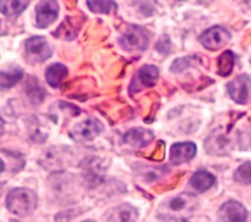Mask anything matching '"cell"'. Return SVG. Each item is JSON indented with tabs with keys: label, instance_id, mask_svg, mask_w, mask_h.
Wrapping results in <instances>:
<instances>
[{
	"label": "cell",
	"instance_id": "1",
	"mask_svg": "<svg viewBox=\"0 0 251 222\" xmlns=\"http://www.w3.org/2000/svg\"><path fill=\"white\" fill-rule=\"evenodd\" d=\"M6 206L10 212L18 216H27L37 206V195L27 188H15L7 195Z\"/></svg>",
	"mask_w": 251,
	"mask_h": 222
},
{
	"label": "cell",
	"instance_id": "2",
	"mask_svg": "<svg viewBox=\"0 0 251 222\" xmlns=\"http://www.w3.org/2000/svg\"><path fill=\"white\" fill-rule=\"evenodd\" d=\"M196 202L197 200L193 195L182 193L167 200L160 208L165 216L177 221H184L186 215L195 208Z\"/></svg>",
	"mask_w": 251,
	"mask_h": 222
},
{
	"label": "cell",
	"instance_id": "3",
	"mask_svg": "<svg viewBox=\"0 0 251 222\" xmlns=\"http://www.w3.org/2000/svg\"><path fill=\"white\" fill-rule=\"evenodd\" d=\"M232 126H226V129L219 127L214 129L204 142V147L209 155H226L234 147L235 140L230 136L229 130Z\"/></svg>",
	"mask_w": 251,
	"mask_h": 222
},
{
	"label": "cell",
	"instance_id": "4",
	"mask_svg": "<svg viewBox=\"0 0 251 222\" xmlns=\"http://www.w3.org/2000/svg\"><path fill=\"white\" fill-rule=\"evenodd\" d=\"M119 44L127 52H143L148 48L149 35L147 31L136 24H129L118 38Z\"/></svg>",
	"mask_w": 251,
	"mask_h": 222
},
{
	"label": "cell",
	"instance_id": "5",
	"mask_svg": "<svg viewBox=\"0 0 251 222\" xmlns=\"http://www.w3.org/2000/svg\"><path fill=\"white\" fill-rule=\"evenodd\" d=\"M25 55L28 63L40 64L47 61L53 55V47L48 40L41 35H34L25 42Z\"/></svg>",
	"mask_w": 251,
	"mask_h": 222
},
{
	"label": "cell",
	"instance_id": "6",
	"mask_svg": "<svg viewBox=\"0 0 251 222\" xmlns=\"http://www.w3.org/2000/svg\"><path fill=\"white\" fill-rule=\"evenodd\" d=\"M103 130L104 125L98 118L87 117L73 127L70 137L77 143H87L97 138Z\"/></svg>",
	"mask_w": 251,
	"mask_h": 222
},
{
	"label": "cell",
	"instance_id": "7",
	"mask_svg": "<svg viewBox=\"0 0 251 222\" xmlns=\"http://www.w3.org/2000/svg\"><path fill=\"white\" fill-rule=\"evenodd\" d=\"M159 76L160 70L158 67L149 64L143 65L132 76L128 86V92L130 94H136L144 89L155 86Z\"/></svg>",
	"mask_w": 251,
	"mask_h": 222
},
{
	"label": "cell",
	"instance_id": "8",
	"mask_svg": "<svg viewBox=\"0 0 251 222\" xmlns=\"http://www.w3.org/2000/svg\"><path fill=\"white\" fill-rule=\"evenodd\" d=\"M230 32L222 25H213L205 29L198 37L200 44L209 51H219L230 40Z\"/></svg>",
	"mask_w": 251,
	"mask_h": 222
},
{
	"label": "cell",
	"instance_id": "9",
	"mask_svg": "<svg viewBox=\"0 0 251 222\" xmlns=\"http://www.w3.org/2000/svg\"><path fill=\"white\" fill-rule=\"evenodd\" d=\"M71 151L65 147H50L45 150L40 158L39 163L47 170L61 171L71 158Z\"/></svg>",
	"mask_w": 251,
	"mask_h": 222
},
{
	"label": "cell",
	"instance_id": "10",
	"mask_svg": "<svg viewBox=\"0 0 251 222\" xmlns=\"http://www.w3.org/2000/svg\"><path fill=\"white\" fill-rule=\"evenodd\" d=\"M226 90L229 98L238 105H246L251 102V77L247 74H239L231 79Z\"/></svg>",
	"mask_w": 251,
	"mask_h": 222
},
{
	"label": "cell",
	"instance_id": "11",
	"mask_svg": "<svg viewBox=\"0 0 251 222\" xmlns=\"http://www.w3.org/2000/svg\"><path fill=\"white\" fill-rule=\"evenodd\" d=\"M59 4L54 0H44L36 4L35 25L38 28H46L51 25L59 17Z\"/></svg>",
	"mask_w": 251,
	"mask_h": 222
},
{
	"label": "cell",
	"instance_id": "12",
	"mask_svg": "<svg viewBox=\"0 0 251 222\" xmlns=\"http://www.w3.org/2000/svg\"><path fill=\"white\" fill-rule=\"evenodd\" d=\"M197 153V147L193 142H177L171 146L170 161L173 165H179L190 161Z\"/></svg>",
	"mask_w": 251,
	"mask_h": 222
},
{
	"label": "cell",
	"instance_id": "13",
	"mask_svg": "<svg viewBox=\"0 0 251 222\" xmlns=\"http://www.w3.org/2000/svg\"><path fill=\"white\" fill-rule=\"evenodd\" d=\"M219 216L223 222H246L247 210L241 202L230 200L220 207Z\"/></svg>",
	"mask_w": 251,
	"mask_h": 222
},
{
	"label": "cell",
	"instance_id": "14",
	"mask_svg": "<svg viewBox=\"0 0 251 222\" xmlns=\"http://www.w3.org/2000/svg\"><path fill=\"white\" fill-rule=\"evenodd\" d=\"M154 133L150 129L143 127H132L123 136L124 142L133 149H142L152 143Z\"/></svg>",
	"mask_w": 251,
	"mask_h": 222
},
{
	"label": "cell",
	"instance_id": "15",
	"mask_svg": "<svg viewBox=\"0 0 251 222\" xmlns=\"http://www.w3.org/2000/svg\"><path fill=\"white\" fill-rule=\"evenodd\" d=\"M82 18L75 16V17H67L62 23L57 27V29L53 32V35L57 38L65 39V40H73L78 34L81 23Z\"/></svg>",
	"mask_w": 251,
	"mask_h": 222
},
{
	"label": "cell",
	"instance_id": "16",
	"mask_svg": "<svg viewBox=\"0 0 251 222\" xmlns=\"http://www.w3.org/2000/svg\"><path fill=\"white\" fill-rule=\"evenodd\" d=\"M215 182L216 177L206 169L197 170L189 179L190 187L198 193H204L208 191L213 187Z\"/></svg>",
	"mask_w": 251,
	"mask_h": 222
},
{
	"label": "cell",
	"instance_id": "17",
	"mask_svg": "<svg viewBox=\"0 0 251 222\" xmlns=\"http://www.w3.org/2000/svg\"><path fill=\"white\" fill-rule=\"evenodd\" d=\"M24 90L29 102L33 105H39L45 98V89L34 76H28L25 80Z\"/></svg>",
	"mask_w": 251,
	"mask_h": 222
},
{
	"label": "cell",
	"instance_id": "18",
	"mask_svg": "<svg viewBox=\"0 0 251 222\" xmlns=\"http://www.w3.org/2000/svg\"><path fill=\"white\" fill-rule=\"evenodd\" d=\"M137 210L130 204L123 203L114 207L108 215L109 222H135Z\"/></svg>",
	"mask_w": 251,
	"mask_h": 222
},
{
	"label": "cell",
	"instance_id": "19",
	"mask_svg": "<svg viewBox=\"0 0 251 222\" xmlns=\"http://www.w3.org/2000/svg\"><path fill=\"white\" fill-rule=\"evenodd\" d=\"M69 73L68 67L61 63H54L47 67L45 79L52 88H58Z\"/></svg>",
	"mask_w": 251,
	"mask_h": 222
},
{
	"label": "cell",
	"instance_id": "20",
	"mask_svg": "<svg viewBox=\"0 0 251 222\" xmlns=\"http://www.w3.org/2000/svg\"><path fill=\"white\" fill-rule=\"evenodd\" d=\"M236 63V55L231 50L224 51L217 59V73L222 77H226L233 71Z\"/></svg>",
	"mask_w": 251,
	"mask_h": 222
},
{
	"label": "cell",
	"instance_id": "21",
	"mask_svg": "<svg viewBox=\"0 0 251 222\" xmlns=\"http://www.w3.org/2000/svg\"><path fill=\"white\" fill-rule=\"evenodd\" d=\"M24 77V70L20 67H11L0 71V90H8L14 87Z\"/></svg>",
	"mask_w": 251,
	"mask_h": 222
},
{
	"label": "cell",
	"instance_id": "22",
	"mask_svg": "<svg viewBox=\"0 0 251 222\" xmlns=\"http://www.w3.org/2000/svg\"><path fill=\"white\" fill-rule=\"evenodd\" d=\"M29 5V1L12 0L0 1V13L7 17H17L21 15Z\"/></svg>",
	"mask_w": 251,
	"mask_h": 222
},
{
	"label": "cell",
	"instance_id": "23",
	"mask_svg": "<svg viewBox=\"0 0 251 222\" xmlns=\"http://www.w3.org/2000/svg\"><path fill=\"white\" fill-rule=\"evenodd\" d=\"M84 176L88 182L97 183L103 176L104 168L98 158H91L86 161L84 167Z\"/></svg>",
	"mask_w": 251,
	"mask_h": 222
},
{
	"label": "cell",
	"instance_id": "24",
	"mask_svg": "<svg viewBox=\"0 0 251 222\" xmlns=\"http://www.w3.org/2000/svg\"><path fill=\"white\" fill-rule=\"evenodd\" d=\"M136 170H137V174L145 182H154L169 172L166 166L155 167V166L142 165L140 167H137Z\"/></svg>",
	"mask_w": 251,
	"mask_h": 222
},
{
	"label": "cell",
	"instance_id": "25",
	"mask_svg": "<svg viewBox=\"0 0 251 222\" xmlns=\"http://www.w3.org/2000/svg\"><path fill=\"white\" fill-rule=\"evenodd\" d=\"M199 60L197 59L196 56H184V57L177 58L172 63L170 71L175 74L183 73L187 69L191 68Z\"/></svg>",
	"mask_w": 251,
	"mask_h": 222
},
{
	"label": "cell",
	"instance_id": "26",
	"mask_svg": "<svg viewBox=\"0 0 251 222\" xmlns=\"http://www.w3.org/2000/svg\"><path fill=\"white\" fill-rule=\"evenodd\" d=\"M53 114H62V115H70V116H76L80 113V109L71 103H67L64 101H58L54 105H52Z\"/></svg>",
	"mask_w": 251,
	"mask_h": 222
},
{
	"label": "cell",
	"instance_id": "27",
	"mask_svg": "<svg viewBox=\"0 0 251 222\" xmlns=\"http://www.w3.org/2000/svg\"><path fill=\"white\" fill-rule=\"evenodd\" d=\"M88 9L95 14H110L117 9L114 1H86Z\"/></svg>",
	"mask_w": 251,
	"mask_h": 222
},
{
	"label": "cell",
	"instance_id": "28",
	"mask_svg": "<svg viewBox=\"0 0 251 222\" xmlns=\"http://www.w3.org/2000/svg\"><path fill=\"white\" fill-rule=\"evenodd\" d=\"M235 182L243 185H251V161L240 164L233 174Z\"/></svg>",
	"mask_w": 251,
	"mask_h": 222
},
{
	"label": "cell",
	"instance_id": "29",
	"mask_svg": "<svg viewBox=\"0 0 251 222\" xmlns=\"http://www.w3.org/2000/svg\"><path fill=\"white\" fill-rule=\"evenodd\" d=\"M171 49V41L168 35H162L158 42L156 43V50L163 54V55H167L169 54V51Z\"/></svg>",
	"mask_w": 251,
	"mask_h": 222
},
{
	"label": "cell",
	"instance_id": "30",
	"mask_svg": "<svg viewBox=\"0 0 251 222\" xmlns=\"http://www.w3.org/2000/svg\"><path fill=\"white\" fill-rule=\"evenodd\" d=\"M238 141L241 143L244 148H250L251 149V129L248 130L245 133L238 135Z\"/></svg>",
	"mask_w": 251,
	"mask_h": 222
},
{
	"label": "cell",
	"instance_id": "31",
	"mask_svg": "<svg viewBox=\"0 0 251 222\" xmlns=\"http://www.w3.org/2000/svg\"><path fill=\"white\" fill-rule=\"evenodd\" d=\"M4 169H5V164H4L3 160L0 158V174L4 171Z\"/></svg>",
	"mask_w": 251,
	"mask_h": 222
},
{
	"label": "cell",
	"instance_id": "32",
	"mask_svg": "<svg viewBox=\"0 0 251 222\" xmlns=\"http://www.w3.org/2000/svg\"><path fill=\"white\" fill-rule=\"evenodd\" d=\"M83 222H94V221H92V220H85V221H83Z\"/></svg>",
	"mask_w": 251,
	"mask_h": 222
},
{
	"label": "cell",
	"instance_id": "33",
	"mask_svg": "<svg viewBox=\"0 0 251 222\" xmlns=\"http://www.w3.org/2000/svg\"><path fill=\"white\" fill-rule=\"evenodd\" d=\"M0 25H1V20H0Z\"/></svg>",
	"mask_w": 251,
	"mask_h": 222
},
{
	"label": "cell",
	"instance_id": "34",
	"mask_svg": "<svg viewBox=\"0 0 251 222\" xmlns=\"http://www.w3.org/2000/svg\"><path fill=\"white\" fill-rule=\"evenodd\" d=\"M250 63H251V58H250Z\"/></svg>",
	"mask_w": 251,
	"mask_h": 222
}]
</instances>
